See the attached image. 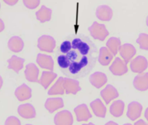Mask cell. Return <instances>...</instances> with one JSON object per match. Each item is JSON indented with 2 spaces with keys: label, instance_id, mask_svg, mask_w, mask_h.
<instances>
[{
  "label": "cell",
  "instance_id": "29",
  "mask_svg": "<svg viewBox=\"0 0 148 125\" xmlns=\"http://www.w3.org/2000/svg\"><path fill=\"white\" fill-rule=\"evenodd\" d=\"M57 63L62 73L68 69L69 66V60L64 55H61L58 57Z\"/></svg>",
  "mask_w": 148,
  "mask_h": 125
},
{
  "label": "cell",
  "instance_id": "32",
  "mask_svg": "<svg viewBox=\"0 0 148 125\" xmlns=\"http://www.w3.org/2000/svg\"><path fill=\"white\" fill-rule=\"evenodd\" d=\"M72 48L71 42L68 40H66L63 42L60 46V51L64 54H66L69 52Z\"/></svg>",
  "mask_w": 148,
  "mask_h": 125
},
{
  "label": "cell",
  "instance_id": "23",
  "mask_svg": "<svg viewBox=\"0 0 148 125\" xmlns=\"http://www.w3.org/2000/svg\"><path fill=\"white\" fill-rule=\"evenodd\" d=\"M25 59L18 56H12L7 60L8 68L13 70L16 73H18L23 69Z\"/></svg>",
  "mask_w": 148,
  "mask_h": 125
},
{
  "label": "cell",
  "instance_id": "11",
  "mask_svg": "<svg viewBox=\"0 0 148 125\" xmlns=\"http://www.w3.org/2000/svg\"><path fill=\"white\" fill-rule=\"evenodd\" d=\"M119 51L120 56L127 64L136 54V48L133 45L129 43H126L121 45Z\"/></svg>",
  "mask_w": 148,
  "mask_h": 125
},
{
  "label": "cell",
  "instance_id": "33",
  "mask_svg": "<svg viewBox=\"0 0 148 125\" xmlns=\"http://www.w3.org/2000/svg\"><path fill=\"white\" fill-rule=\"evenodd\" d=\"M5 125H21V122L15 116H9L5 121Z\"/></svg>",
  "mask_w": 148,
  "mask_h": 125
},
{
  "label": "cell",
  "instance_id": "9",
  "mask_svg": "<svg viewBox=\"0 0 148 125\" xmlns=\"http://www.w3.org/2000/svg\"><path fill=\"white\" fill-rule=\"evenodd\" d=\"M100 95L106 105L119 96V93L114 87L111 84H108L100 92Z\"/></svg>",
  "mask_w": 148,
  "mask_h": 125
},
{
  "label": "cell",
  "instance_id": "31",
  "mask_svg": "<svg viewBox=\"0 0 148 125\" xmlns=\"http://www.w3.org/2000/svg\"><path fill=\"white\" fill-rule=\"evenodd\" d=\"M40 1L39 0H24L23 3L25 6L28 9L34 10L37 8L40 5Z\"/></svg>",
  "mask_w": 148,
  "mask_h": 125
},
{
  "label": "cell",
  "instance_id": "4",
  "mask_svg": "<svg viewBox=\"0 0 148 125\" xmlns=\"http://www.w3.org/2000/svg\"><path fill=\"white\" fill-rule=\"evenodd\" d=\"M109 70L112 74L118 76L126 74L129 70L127 64L119 57H116L110 65Z\"/></svg>",
  "mask_w": 148,
  "mask_h": 125
},
{
  "label": "cell",
  "instance_id": "12",
  "mask_svg": "<svg viewBox=\"0 0 148 125\" xmlns=\"http://www.w3.org/2000/svg\"><path fill=\"white\" fill-rule=\"evenodd\" d=\"M64 106V101L61 97L49 98L45 103V108L50 113H53Z\"/></svg>",
  "mask_w": 148,
  "mask_h": 125
},
{
  "label": "cell",
  "instance_id": "30",
  "mask_svg": "<svg viewBox=\"0 0 148 125\" xmlns=\"http://www.w3.org/2000/svg\"><path fill=\"white\" fill-rule=\"evenodd\" d=\"M136 42L141 49L146 51L148 50V35L147 33H142L139 34Z\"/></svg>",
  "mask_w": 148,
  "mask_h": 125
},
{
  "label": "cell",
  "instance_id": "36",
  "mask_svg": "<svg viewBox=\"0 0 148 125\" xmlns=\"http://www.w3.org/2000/svg\"><path fill=\"white\" fill-rule=\"evenodd\" d=\"M5 24L3 23V21L1 20V32H2L5 29Z\"/></svg>",
  "mask_w": 148,
  "mask_h": 125
},
{
  "label": "cell",
  "instance_id": "27",
  "mask_svg": "<svg viewBox=\"0 0 148 125\" xmlns=\"http://www.w3.org/2000/svg\"><path fill=\"white\" fill-rule=\"evenodd\" d=\"M37 19L41 23L50 21L52 16V10L45 5H42L41 8L36 13Z\"/></svg>",
  "mask_w": 148,
  "mask_h": 125
},
{
  "label": "cell",
  "instance_id": "34",
  "mask_svg": "<svg viewBox=\"0 0 148 125\" xmlns=\"http://www.w3.org/2000/svg\"><path fill=\"white\" fill-rule=\"evenodd\" d=\"M4 2H5V3H7V5H14L16 3H18V1H13V0L7 1V0H5V1H4Z\"/></svg>",
  "mask_w": 148,
  "mask_h": 125
},
{
  "label": "cell",
  "instance_id": "15",
  "mask_svg": "<svg viewBox=\"0 0 148 125\" xmlns=\"http://www.w3.org/2000/svg\"><path fill=\"white\" fill-rule=\"evenodd\" d=\"M25 78L29 82H38L39 81V69L34 63L26 65L25 69Z\"/></svg>",
  "mask_w": 148,
  "mask_h": 125
},
{
  "label": "cell",
  "instance_id": "37",
  "mask_svg": "<svg viewBox=\"0 0 148 125\" xmlns=\"http://www.w3.org/2000/svg\"><path fill=\"white\" fill-rule=\"evenodd\" d=\"M147 111H148V109H146V111H145V118H146V119L147 120H148V117H147Z\"/></svg>",
  "mask_w": 148,
  "mask_h": 125
},
{
  "label": "cell",
  "instance_id": "18",
  "mask_svg": "<svg viewBox=\"0 0 148 125\" xmlns=\"http://www.w3.org/2000/svg\"><path fill=\"white\" fill-rule=\"evenodd\" d=\"M89 80L90 84L95 88H102L107 82V77L106 74L102 72H96L89 76Z\"/></svg>",
  "mask_w": 148,
  "mask_h": 125
},
{
  "label": "cell",
  "instance_id": "19",
  "mask_svg": "<svg viewBox=\"0 0 148 125\" xmlns=\"http://www.w3.org/2000/svg\"><path fill=\"white\" fill-rule=\"evenodd\" d=\"M113 15L112 10L107 5H99L96 10V16L97 19L102 21H110Z\"/></svg>",
  "mask_w": 148,
  "mask_h": 125
},
{
  "label": "cell",
  "instance_id": "25",
  "mask_svg": "<svg viewBox=\"0 0 148 125\" xmlns=\"http://www.w3.org/2000/svg\"><path fill=\"white\" fill-rule=\"evenodd\" d=\"M64 77H60L57 79L55 83L52 85L47 92V95L50 96L53 95H62L65 93L63 87Z\"/></svg>",
  "mask_w": 148,
  "mask_h": 125
},
{
  "label": "cell",
  "instance_id": "35",
  "mask_svg": "<svg viewBox=\"0 0 148 125\" xmlns=\"http://www.w3.org/2000/svg\"><path fill=\"white\" fill-rule=\"evenodd\" d=\"M134 124V125H147V123L143 120L140 119L139 120L137 121V122H136Z\"/></svg>",
  "mask_w": 148,
  "mask_h": 125
},
{
  "label": "cell",
  "instance_id": "13",
  "mask_svg": "<svg viewBox=\"0 0 148 125\" xmlns=\"http://www.w3.org/2000/svg\"><path fill=\"white\" fill-rule=\"evenodd\" d=\"M37 64L43 69L53 71L54 69V60L49 55L39 53L37 55Z\"/></svg>",
  "mask_w": 148,
  "mask_h": 125
},
{
  "label": "cell",
  "instance_id": "22",
  "mask_svg": "<svg viewBox=\"0 0 148 125\" xmlns=\"http://www.w3.org/2000/svg\"><path fill=\"white\" fill-rule=\"evenodd\" d=\"M113 55L106 47H102L100 48L98 56V61L103 66L109 65L113 59Z\"/></svg>",
  "mask_w": 148,
  "mask_h": 125
},
{
  "label": "cell",
  "instance_id": "8",
  "mask_svg": "<svg viewBox=\"0 0 148 125\" xmlns=\"http://www.w3.org/2000/svg\"><path fill=\"white\" fill-rule=\"evenodd\" d=\"M76 120L79 122L87 121L92 117V115L88 106L86 104H81L75 107L74 109Z\"/></svg>",
  "mask_w": 148,
  "mask_h": 125
},
{
  "label": "cell",
  "instance_id": "17",
  "mask_svg": "<svg viewBox=\"0 0 148 125\" xmlns=\"http://www.w3.org/2000/svg\"><path fill=\"white\" fill-rule=\"evenodd\" d=\"M133 85L134 88L138 91H147L148 89V72L137 74L134 78Z\"/></svg>",
  "mask_w": 148,
  "mask_h": 125
},
{
  "label": "cell",
  "instance_id": "24",
  "mask_svg": "<svg viewBox=\"0 0 148 125\" xmlns=\"http://www.w3.org/2000/svg\"><path fill=\"white\" fill-rule=\"evenodd\" d=\"M8 47L9 50L15 53H18L23 50L24 42L23 40L18 36H13L8 42Z\"/></svg>",
  "mask_w": 148,
  "mask_h": 125
},
{
  "label": "cell",
  "instance_id": "28",
  "mask_svg": "<svg viewBox=\"0 0 148 125\" xmlns=\"http://www.w3.org/2000/svg\"><path fill=\"white\" fill-rule=\"evenodd\" d=\"M106 46L113 56H116L121 46L120 39L116 37L110 38L107 42Z\"/></svg>",
  "mask_w": 148,
  "mask_h": 125
},
{
  "label": "cell",
  "instance_id": "14",
  "mask_svg": "<svg viewBox=\"0 0 148 125\" xmlns=\"http://www.w3.org/2000/svg\"><path fill=\"white\" fill-rule=\"evenodd\" d=\"M18 115L26 119H32L36 116V111L34 106L30 103L20 105L18 108Z\"/></svg>",
  "mask_w": 148,
  "mask_h": 125
},
{
  "label": "cell",
  "instance_id": "20",
  "mask_svg": "<svg viewBox=\"0 0 148 125\" xmlns=\"http://www.w3.org/2000/svg\"><path fill=\"white\" fill-rule=\"evenodd\" d=\"M90 107L94 115L99 117L104 118L106 114L107 108L101 100L97 98L90 103Z\"/></svg>",
  "mask_w": 148,
  "mask_h": 125
},
{
  "label": "cell",
  "instance_id": "26",
  "mask_svg": "<svg viewBox=\"0 0 148 125\" xmlns=\"http://www.w3.org/2000/svg\"><path fill=\"white\" fill-rule=\"evenodd\" d=\"M125 110V103L120 100H116L111 104L110 108V113L111 115L119 117L123 115Z\"/></svg>",
  "mask_w": 148,
  "mask_h": 125
},
{
  "label": "cell",
  "instance_id": "10",
  "mask_svg": "<svg viewBox=\"0 0 148 125\" xmlns=\"http://www.w3.org/2000/svg\"><path fill=\"white\" fill-rule=\"evenodd\" d=\"M63 87L66 94L76 95L81 90L79 82L77 80L68 77L64 78Z\"/></svg>",
  "mask_w": 148,
  "mask_h": 125
},
{
  "label": "cell",
  "instance_id": "6",
  "mask_svg": "<svg viewBox=\"0 0 148 125\" xmlns=\"http://www.w3.org/2000/svg\"><path fill=\"white\" fill-rule=\"evenodd\" d=\"M54 123L57 125H71L74 123L71 113L68 110L59 111L54 117Z\"/></svg>",
  "mask_w": 148,
  "mask_h": 125
},
{
  "label": "cell",
  "instance_id": "16",
  "mask_svg": "<svg viewBox=\"0 0 148 125\" xmlns=\"http://www.w3.org/2000/svg\"><path fill=\"white\" fill-rule=\"evenodd\" d=\"M15 96L20 102L27 101L32 97V89L27 84H23L16 89Z\"/></svg>",
  "mask_w": 148,
  "mask_h": 125
},
{
  "label": "cell",
  "instance_id": "2",
  "mask_svg": "<svg viewBox=\"0 0 148 125\" xmlns=\"http://www.w3.org/2000/svg\"><path fill=\"white\" fill-rule=\"evenodd\" d=\"M90 36L94 39L100 41H104L109 36L110 33L104 24L94 22L88 28Z\"/></svg>",
  "mask_w": 148,
  "mask_h": 125
},
{
  "label": "cell",
  "instance_id": "1",
  "mask_svg": "<svg viewBox=\"0 0 148 125\" xmlns=\"http://www.w3.org/2000/svg\"><path fill=\"white\" fill-rule=\"evenodd\" d=\"M71 45V50L66 55L69 66L63 74L74 79L83 78L96 64L97 48L89 38L82 34L74 36Z\"/></svg>",
  "mask_w": 148,
  "mask_h": 125
},
{
  "label": "cell",
  "instance_id": "21",
  "mask_svg": "<svg viewBox=\"0 0 148 125\" xmlns=\"http://www.w3.org/2000/svg\"><path fill=\"white\" fill-rule=\"evenodd\" d=\"M57 77V74L52 71H43L38 82L45 89H47L55 80Z\"/></svg>",
  "mask_w": 148,
  "mask_h": 125
},
{
  "label": "cell",
  "instance_id": "5",
  "mask_svg": "<svg viewBox=\"0 0 148 125\" xmlns=\"http://www.w3.org/2000/svg\"><path fill=\"white\" fill-rule=\"evenodd\" d=\"M130 68L134 73L142 74L148 68V60L144 56H137L131 61Z\"/></svg>",
  "mask_w": 148,
  "mask_h": 125
},
{
  "label": "cell",
  "instance_id": "7",
  "mask_svg": "<svg viewBox=\"0 0 148 125\" xmlns=\"http://www.w3.org/2000/svg\"><path fill=\"white\" fill-rule=\"evenodd\" d=\"M142 111L143 107L142 105L137 101H133L130 103L128 105L126 116L131 120L134 121L141 116Z\"/></svg>",
  "mask_w": 148,
  "mask_h": 125
},
{
  "label": "cell",
  "instance_id": "3",
  "mask_svg": "<svg viewBox=\"0 0 148 125\" xmlns=\"http://www.w3.org/2000/svg\"><path fill=\"white\" fill-rule=\"evenodd\" d=\"M56 42L55 39L49 35H42L38 40L37 46L40 51L52 53L55 48Z\"/></svg>",
  "mask_w": 148,
  "mask_h": 125
}]
</instances>
